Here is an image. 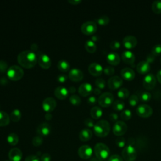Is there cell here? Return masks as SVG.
I'll return each instance as SVG.
<instances>
[{
    "instance_id": "cell-1",
    "label": "cell",
    "mask_w": 161,
    "mask_h": 161,
    "mask_svg": "<svg viewBox=\"0 0 161 161\" xmlns=\"http://www.w3.org/2000/svg\"><path fill=\"white\" fill-rule=\"evenodd\" d=\"M17 60L18 64L23 67L30 69L36 64L38 57L35 52L31 50H28L20 52L17 57Z\"/></svg>"
},
{
    "instance_id": "cell-2",
    "label": "cell",
    "mask_w": 161,
    "mask_h": 161,
    "mask_svg": "<svg viewBox=\"0 0 161 161\" xmlns=\"http://www.w3.org/2000/svg\"><path fill=\"white\" fill-rule=\"evenodd\" d=\"M94 134L98 137H105L110 131V125L108 121L102 119L98 121L93 128Z\"/></svg>"
},
{
    "instance_id": "cell-3",
    "label": "cell",
    "mask_w": 161,
    "mask_h": 161,
    "mask_svg": "<svg viewBox=\"0 0 161 161\" xmlns=\"http://www.w3.org/2000/svg\"><path fill=\"white\" fill-rule=\"evenodd\" d=\"M94 152L96 158L99 160H103L108 158L110 153V150L108 147L103 143H97L94 146Z\"/></svg>"
},
{
    "instance_id": "cell-4",
    "label": "cell",
    "mask_w": 161,
    "mask_h": 161,
    "mask_svg": "<svg viewBox=\"0 0 161 161\" xmlns=\"http://www.w3.org/2000/svg\"><path fill=\"white\" fill-rule=\"evenodd\" d=\"M6 74L10 80L18 81L23 77L24 71L20 67L14 65L8 68Z\"/></svg>"
},
{
    "instance_id": "cell-5",
    "label": "cell",
    "mask_w": 161,
    "mask_h": 161,
    "mask_svg": "<svg viewBox=\"0 0 161 161\" xmlns=\"http://www.w3.org/2000/svg\"><path fill=\"white\" fill-rule=\"evenodd\" d=\"M122 157L125 161H134L137 157L135 148L131 145H128L122 150Z\"/></svg>"
},
{
    "instance_id": "cell-6",
    "label": "cell",
    "mask_w": 161,
    "mask_h": 161,
    "mask_svg": "<svg viewBox=\"0 0 161 161\" xmlns=\"http://www.w3.org/2000/svg\"><path fill=\"white\" fill-rule=\"evenodd\" d=\"M97 101L101 107L108 108L113 103L114 96L111 92H105L99 96Z\"/></svg>"
},
{
    "instance_id": "cell-7",
    "label": "cell",
    "mask_w": 161,
    "mask_h": 161,
    "mask_svg": "<svg viewBox=\"0 0 161 161\" xmlns=\"http://www.w3.org/2000/svg\"><path fill=\"white\" fill-rule=\"evenodd\" d=\"M81 31L86 35H92L97 31V24L95 21H88L84 23L81 26Z\"/></svg>"
},
{
    "instance_id": "cell-8",
    "label": "cell",
    "mask_w": 161,
    "mask_h": 161,
    "mask_svg": "<svg viewBox=\"0 0 161 161\" xmlns=\"http://www.w3.org/2000/svg\"><path fill=\"white\" fill-rule=\"evenodd\" d=\"M136 112L138 116L143 118H147L152 115L153 109L148 104H143L137 107Z\"/></svg>"
},
{
    "instance_id": "cell-9",
    "label": "cell",
    "mask_w": 161,
    "mask_h": 161,
    "mask_svg": "<svg viewBox=\"0 0 161 161\" xmlns=\"http://www.w3.org/2000/svg\"><path fill=\"white\" fill-rule=\"evenodd\" d=\"M128 129L127 125L123 121H117L113 127V133L118 136H121L126 133Z\"/></svg>"
},
{
    "instance_id": "cell-10",
    "label": "cell",
    "mask_w": 161,
    "mask_h": 161,
    "mask_svg": "<svg viewBox=\"0 0 161 161\" xmlns=\"http://www.w3.org/2000/svg\"><path fill=\"white\" fill-rule=\"evenodd\" d=\"M156 77L152 74L146 75L143 80V86L147 90L153 89L156 85Z\"/></svg>"
},
{
    "instance_id": "cell-11",
    "label": "cell",
    "mask_w": 161,
    "mask_h": 161,
    "mask_svg": "<svg viewBox=\"0 0 161 161\" xmlns=\"http://www.w3.org/2000/svg\"><path fill=\"white\" fill-rule=\"evenodd\" d=\"M57 106L55 99L52 97L45 98L42 102V108L47 113L52 112Z\"/></svg>"
},
{
    "instance_id": "cell-12",
    "label": "cell",
    "mask_w": 161,
    "mask_h": 161,
    "mask_svg": "<svg viewBox=\"0 0 161 161\" xmlns=\"http://www.w3.org/2000/svg\"><path fill=\"white\" fill-rule=\"evenodd\" d=\"M38 63L39 65L45 69H47L51 66V60L50 57L45 53L39 52L38 55Z\"/></svg>"
},
{
    "instance_id": "cell-13",
    "label": "cell",
    "mask_w": 161,
    "mask_h": 161,
    "mask_svg": "<svg viewBox=\"0 0 161 161\" xmlns=\"http://www.w3.org/2000/svg\"><path fill=\"white\" fill-rule=\"evenodd\" d=\"M77 153L79 156L82 159L87 160L90 158L92 155V149L90 146L87 145H84L79 147Z\"/></svg>"
},
{
    "instance_id": "cell-14",
    "label": "cell",
    "mask_w": 161,
    "mask_h": 161,
    "mask_svg": "<svg viewBox=\"0 0 161 161\" xmlns=\"http://www.w3.org/2000/svg\"><path fill=\"white\" fill-rule=\"evenodd\" d=\"M123 85V79L117 75L111 77L108 80V86L111 90H116Z\"/></svg>"
},
{
    "instance_id": "cell-15",
    "label": "cell",
    "mask_w": 161,
    "mask_h": 161,
    "mask_svg": "<svg viewBox=\"0 0 161 161\" xmlns=\"http://www.w3.org/2000/svg\"><path fill=\"white\" fill-rule=\"evenodd\" d=\"M123 45L128 50L135 48L137 45V39L133 35H128L123 39Z\"/></svg>"
},
{
    "instance_id": "cell-16",
    "label": "cell",
    "mask_w": 161,
    "mask_h": 161,
    "mask_svg": "<svg viewBox=\"0 0 161 161\" xmlns=\"http://www.w3.org/2000/svg\"><path fill=\"white\" fill-rule=\"evenodd\" d=\"M88 71L92 76L97 77L101 75L102 72H103V69L101 65L99 64L93 62L89 65Z\"/></svg>"
},
{
    "instance_id": "cell-17",
    "label": "cell",
    "mask_w": 161,
    "mask_h": 161,
    "mask_svg": "<svg viewBox=\"0 0 161 161\" xmlns=\"http://www.w3.org/2000/svg\"><path fill=\"white\" fill-rule=\"evenodd\" d=\"M93 91V87L90 83L85 82L80 85L78 89V92L79 94L82 96L86 97L89 96Z\"/></svg>"
},
{
    "instance_id": "cell-18",
    "label": "cell",
    "mask_w": 161,
    "mask_h": 161,
    "mask_svg": "<svg viewBox=\"0 0 161 161\" xmlns=\"http://www.w3.org/2000/svg\"><path fill=\"white\" fill-rule=\"evenodd\" d=\"M68 77L72 81L79 82L83 79L84 74L80 69L75 68L69 71Z\"/></svg>"
},
{
    "instance_id": "cell-19",
    "label": "cell",
    "mask_w": 161,
    "mask_h": 161,
    "mask_svg": "<svg viewBox=\"0 0 161 161\" xmlns=\"http://www.w3.org/2000/svg\"><path fill=\"white\" fill-rule=\"evenodd\" d=\"M51 131L50 125L48 123H42L39 125L36 129L38 135L40 136H47Z\"/></svg>"
},
{
    "instance_id": "cell-20",
    "label": "cell",
    "mask_w": 161,
    "mask_h": 161,
    "mask_svg": "<svg viewBox=\"0 0 161 161\" xmlns=\"http://www.w3.org/2000/svg\"><path fill=\"white\" fill-rule=\"evenodd\" d=\"M120 74L121 77L126 81H131L135 77V74L133 70L129 67H125L121 70Z\"/></svg>"
},
{
    "instance_id": "cell-21",
    "label": "cell",
    "mask_w": 161,
    "mask_h": 161,
    "mask_svg": "<svg viewBox=\"0 0 161 161\" xmlns=\"http://www.w3.org/2000/svg\"><path fill=\"white\" fill-rule=\"evenodd\" d=\"M121 58L125 64L128 65H133L135 60V56L132 52L128 50L123 52Z\"/></svg>"
},
{
    "instance_id": "cell-22",
    "label": "cell",
    "mask_w": 161,
    "mask_h": 161,
    "mask_svg": "<svg viewBox=\"0 0 161 161\" xmlns=\"http://www.w3.org/2000/svg\"><path fill=\"white\" fill-rule=\"evenodd\" d=\"M10 161H20L23 157L21 151L18 148H13L10 150L8 153Z\"/></svg>"
},
{
    "instance_id": "cell-23",
    "label": "cell",
    "mask_w": 161,
    "mask_h": 161,
    "mask_svg": "<svg viewBox=\"0 0 161 161\" xmlns=\"http://www.w3.org/2000/svg\"><path fill=\"white\" fill-rule=\"evenodd\" d=\"M106 60L111 65H118L120 62V57L116 52H110L106 57Z\"/></svg>"
},
{
    "instance_id": "cell-24",
    "label": "cell",
    "mask_w": 161,
    "mask_h": 161,
    "mask_svg": "<svg viewBox=\"0 0 161 161\" xmlns=\"http://www.w3.org/2000/svg\"><path fill=\"white\" fill-rule=\"evenodd\" d=\"M55 96L59 99L63 100L67 97L69 95V91L68 89L63 86L57 87L54 91Z\"/></svg>"
},
{
    "instance_id": "cell-25",
    "label": "cell",
    "mask_w": 161,
    "mask_h": 161,
    "mask_svg": "<svg viewBox=\"0 0 161 161\" xmlns=\"http://www.w3.org/2000/svg\"><path fill=\"white\" fill-rule=\"evenodd\" d=\"M150 70V64L146 60L140 62L136 65V71L140 74H146Z\"/></svg>"
},
{
    "instance_id": "cell-26",
    "label": "cell",
    "mask_w": 161,
    "mask_h": 161,
    "mask_svg": "<svg viewBox=\"0 0 161 161\" xmlns=\"http://www.w3.org/2000/svg\"><path fill=\"white\" fill-rule=\"evenodd\" d=\"M92 136V131L89 128H84L80 130L79 137V139L82 142H87L89 140Z\"/></svg>"
},
{
    "instance_id": "cell-27",
    "label": "cell",
    "mask_w": 161,
    "mask_h": 161,
    "mask_svg": "<svg viewBox=\"0 0 161 161\" xmlns=\"http://www.w3.org/2000/svg\"><path fill=\"white\" fill-rule=\"evenodd\" d=\"M9 116L4 111H0V126H5L10 122Z\"/></svg>"
},
{
    "instance_id": "cell-28",
    "label": "cell",
    "mask_w": 161,
    "mask_h": 161,
    "mask_svg": "<svg viewBox=\"0 0 161 161\" xmlns=\"http://www.w3.org/2000/svg\"><path fill=\"white\" fill-rule=\"evenodd\" d=\"M57 67L60 71L66 72L70 70V64L65 60H60L57 63Z\"/></svg>"
},
{
    "instance_id": "cell-29",
    "label": "cell",
    "mask_w": 161,
    "mask_h": 161,
    "mask_svg": "<svg viewBox=\"0 0 161 161\" xmlns=\"http://www.w3.org/2000/svg\"><path fill=\"white\" fill-rule=\"evenodd\" d=\"M90 114L92 118L97 119L101 117L103 114V111L100 107L96 106H93L91 108Z\"/></svg>"
},
{
    "instance_id": "cell-30",
    "label": "cell",
    "mask_w": 161,
    "mask_h": 161,
    "mask_svg": "<svg viewBox=\"0 0 161 161\" xmlns=\"http://www.w3.org/2000/svg\"><path fill=\"white\" fill-rule=\"evenodd\" d=\"M85 48L86 50L91 53H94L96 51V49H97V47H96V45L95 43V42H94L92 40H87L86 43H85Z\"/></svg>"
},
{
    "instance_id": "cell-31",
    "label": "cell",
    "mask_w": 161,
    "mask_h": 161,
    "mask_svg": "<svg viewBox=\"0 0 161 161\" xmlns=\"http://www.w3.org/2000/svg\"><path fill=\"white\" fill-rule=\"evenodd\" d=\"M112 108L116 111H122L125 108V103L120 99H117L114 101L112 104Z\"/></svg>"
},
{
    "instance_id": "cell-32",
    "label": "cell",
    "mask_w": 161,
    "mask_h": 161,
    "mask_svg": "<svg viewBox=\"0 0 161 161\" xmlns=\"http://www.w3.org/2000/svg\"><path fill=\"white\" fill-rule=\"evenodd\" d=\"M7 142L11 145H16L19 142V138L18 135L14 133H9L7 136Z\"/></svg>"
},
{
    "instance_id": "cell-33",
    "label": "cell",
    "mask_w": 161,
    "mask_h": 161,
    "mask_svg": "<svg viewBox=\"0 0 161 161\" xmlns=\"http://www.w3.org/2000/svg\"><path fill=\"white\" fill-rule=\"evenodd\" d=\"M9 117L10 119L13 122H18L20 120L21 118V113L19 109H15L13 111H12Z\"/></svg>"
},
{
    "instance_id": "cell-34",
    "label": "cell",
    "mask_w": 161,
    "mask_h": 161,
    "mask_svg": "<svg viewBox=\"0 0 161 161\" xmlns=\"http://www.w3.org/2000/svg\"><path fill=\"white\" fill-rule=\"evenodd\" d=\"M95 23H97L100 26H106L109 23V18L106 15H103L95 19Z\"/></svg>"
},
{
    "instance_id": "cell-35",
    "label": "cell",
    "mask_w": 161,
    "mask_h": 161,
    "mask_svg": "<svg viewBox=\"0 0 161 161\" xmlns=\"http://www.w3.org/2000/svg\"><path fill=\"white\" fill-rule=\"evenodd\" d=\"M152 11L157 14H161V1H155L151 5Z\"/></svg>"
},
{
    "instance_id": "cell-36",
    "label": "cell",
    "mask_w": 161,
    "mask_h": 161,
    "mask_svg": "<svg viewBox=\"0 0 161 161\" xmlns=\"http://www.w3.org/2000/svg\"><path fill=\"white\" fill-rule=\"evenodd\" d=\"M118 97L121 99H127L130 96V91L126 88H121L117 92Z\"/></svg>"
},
{
    "instance_id": "cell-37",
    "label": "cell",
    "mask_w": 161,
    "mask_h": 161,
    "mask_svg": "<svg viewBox=\"0 0 161 161\" xmlns=\"http://www.w3.org/2000/svg\"><path fill=\"white\" fill-rule=\"evenodd\" d=\"M151 94L147 91H142L138 94L139 100L142 102H148L151 99Z\"/></svg>"
},
{
    "instance_id": "cell-38",
    "label": "cell",
    "mask_w": 161,
    "mask_h": 161,
    "mask_svg": "<svg viewBox=\"0 0 161 161\" xmlns=\"http://www.w3.org/2000/svg\"><path fill=\"white\" fill-rule=\"evenodd\" d=\"M131 116H132V113L128 109H123L120 114L121 118L124 121H128L131 118Z\"/></svg>"
},
{
    "instance_id": "cell-39",
    "label": "cell",
    "mask_w": 161,
    "mask_h": 161,
    "mask_svg": "<svg viewBox=\"0 0 161 161\" xmlns=\"http://www.w3.org/2000/svg\"><path fill=\"white\" fill-rule=\"evenodd\" d=\"M69 101L70 102V103L74 106H79L80 103H81V100L79 96L75 95V94H73L72 95L70 98H69Z\"/></svg>"
},
{
    "instance_id": "cell-40",
    "label": "cell",
    "mask_w": 161,
    "mask_h": 161,
    "mask_svg": "<svg viewBox=\"0 0 161 161\" xmlns=\"http://www.w3.org/2000/svg\"><path fill=\"white\" fill-rule=\"evenodd\" d=\"M138 101H139V98L138 97L135 95V94H132L131 95L130 97H129V99H128V103H129V104L132 106V107H134V106H136L138 103Z\"/></svg>"
},
{
    "instance_id": "cell-41",
    "label": "cell",
    "mask_w": 161,
    "mask_h": 161,
    "mask_svg": "<svg viewBox=\"0 0 161 161\" xmlns=\"http://www.w3.org/2000/svg\"><path fill=\"white\" fill-rule=\"evenodd\" d=\"M151 53L155 57L159 56L161 54V45L157 44L154 45L152 48Z\"/></svg>"
},
{
    "instance_id": "cell-42",
    "label": "cell",
    "mask_w": 161,
    "mask_h": 161,
    "mask_svg": "<svg viewBox=\"0 0 161 161\" xmlns=\"http://www.w3.org/2000/svg\"><path fill=\"white\" fill-rule=\"evenodd\" d=\"M95 85L96 87L100 89H103L105 87L106 82L105 80L102 78H98L95 80Z\"/></svg>"
},
{
    "instance_id": "cell-43",
    "label": "cell",
    "mask_w": 161,
    "mask_h": 161,
    "mask_svg": "<svg viewBox=\"0 0 161 161\" xmlns=\"http://www.w3.org/2000/svg\"><path fill=\"white\" fill-rule=\"evenodd\" d=\"M32 143L35 147H38L43 143V138L40 136H36L32 140Z\"/></svg>"
},
{
    "instance_id": "cell-44",
    "label": "cell",
    "mask_w": 161,
    "mask_h": 161,
    "mask_svg": "<svg viewBox=\"0 0 161 161\" xmlns=\"http://www.w3.org/2000/svg\"><path fill=\"white\" fill-rule=\"evenodd\" d=\"M115 143L116 144V145L119 147V148H123L125 147V143H126V140L125 139L122 137V136H119L118 138H117L116 139Z\"/></svg>"
},
{
    "instance_id": "cell-45",
    "label": "cell",
    "mask_w": 161,
    "mask_h": 161,
    "mask_svg": "<svg viewBox=\"0 0 161 161\" xmlns=\"http://www.w3.org/2000/svg\"><path fill=\"white\" fill-rule=\"evenodd\" d=\"M103 72L106 75L111 76L114 73V69L112 66H107L103 69Z\"/></svg>"
},
{
    "instance_id": "cell-46",
    "label": "cell",
    "mask_w": 161,
    "mask_h": 161,
    "mask_svg": "<svg viewBox=\"0 0 161 161\" xmlns=\"http://www.w3.org/2000/svg\"><path fill=\"white\" fill-rule=\"evenodd\" d=\"M110 48L113 50H118L121 47V43L118 40H113L111 43H110Z\"/></svg>"
},
{
    "instance_id": "cell-47",
    "label": "cell",
    "mask_w": 161,
    "mask_h": 161,
    "mask_svg": "<svg viewBox=\"0 0 161 161\" xmlns=\"http://www.w3.org/2000/svg\"><path fill=\"white\" fill-rule=\"evenodd\" d=\"M8 64L4 60H0V72L4 73L8 70Z\"/></svg>"
},
{
    "instance_id": "cell-48",
    "label": "cell",
    "mask_w": 161,
    "mask_h": 161,
    "mask_svg": "<svg viewBox=\"0 0 161 161\" xmlns=\"http://www.w3.org/2000/svg\"><path fill=\"white\" fill-rule=\"evenodd\" d=\"M84 123L88 128H94V125H95L94 123V121L92 119L89 118L85 119V120L84 121Z\"/></svg>"
},
{
    "instance_id": "cell-49",
    "label": "cell",
    "mask_w": 161,
    "mask_h": 161,
    "mask_svg": "<svg viewBox=\"0 0 161 161\" xmlns=\"http://www.w3.org/2000/svg\"><path fill=\"white\" fill-rule=\"evenodd\" d=\"M68 78V76L65 74H60L57 76V80L60 83H64L65 82Z\"/></svg>"
},
{
    "instance_id": "cell-50",
    "label": "cell",
    "mask_w": 161,
    "mask_h": 161,
    "mask_svg": "<svg viewBox=\"0 0 161 161\" xmlns=\"http://www.w3.org/2000/svg\"><path fill=\"white\" fill-rule=\"evenodd\" d=\"M108 161H123V158L119 155L114 154L110 156Z\"/></svg>"
},
{
    "instance_id": "cell-51",
    "label": "cell",
    "mask_w": 161,
    "mask_h": 161,
    "mask_svg": "<svg viewBox=\"0 0 161 161\" xmlns=\"http://www.w3.org/2000/svg\"><path fill=\"white\" fill-rule=\"evenodd\" d=\"M97 101V98L94 96H91L87 99V103L89 105H94Z\"/></svg>"
},
{
    "instance_id": "cell-52",
    "label": "cell",
    "mask_w": 161,
    "mask_h": 161,
    "mask_svg": "<svg viewBox=\"0 0 161 161\" xmlns=\"http://www.w3.org/2000/svg\"><path fill=\"white\" fill-rule=\"evenodd\" d=\"M40 158L36 156V155H31L28 156L26 158L25 161H40Z\"/></svg>"
},
{
    "instance_id": "cell-53",
    "label": "cell",
    "mask_w": 161,
    "mask_h": 161,
    "mask_svg": "<svg viewBox=\"0 0 161 161\" xmlns=\"http://www.w3.org/2000/svg\"><path fill=\"white\" fill-rule=\"evenodd\" d=\"M50 160H51V156L50 155V154L47 153H43L40 157L41 161H50Z\"/></svg>"
},
{
    "instance_id": "cell-54",
    "label": "cell",
    "mask_w": 161,
    "mask_h": 161,
    "mask_svg": "<svg viewBox=\"0 0 161 161\" xmlns=\"http://www.w3.org/2000/svg\"><path fill=\"white\" fill-rule=\"evenodd\" d=\"M155 57L152 55V53H150L148 54L147 57H146V61L148 62V63H152L153 62V61L155 60Z\"/></svg>"
},
{
    "instance_id": "cell-55",
    "label": "cell",
    "mask_w": 161,
    "mask_h": 161,
    "mask_svg": "<svg viewBox=\"0 0 161 161\" xmlns=\"http://www.w3.org/2000/svg\"><path fill=\"white\" fill-rule=\"evenodd\" d=\"M109 119L113 122H116L118 121V116L115 113H111L109 114Z\"/></svg>"
},
{
    "instance_id": "cell-56",
    "label": "cell",
    "mask_w": 161,
    "mask_h": 161,
    "mask_svg": "<svg viewBox=\"0 0 161 161\" xmlns=\"http://www.w3.org/2000/svg\"><path fill=\"white\" fill-rule=\"evenodd\" d=\"M68 2L73 5H77L81 3V0H68Z\"/></svg>"
},
{
    "instance_id": "cell-57",
    "label": "cell",
    "mask_w": 161,
    "mask_h": 161,
    "mask_svg": "<svg viewBox=\"0 0 161 161\" xmlns=\"http://www.w3.org/2000/svg\"><path fill=\"white\" fill-rule=\"evenodd\" d=\"M38 47L36 44L35 43H33L31 45V50L33 51V52H35V51H38Z\"/></svg>"
},
{
    "instance_id": "cell-58",
    "label": "cell",
    "mask_w": 161,
    "mask_h": 161,
    "mask_svg": "<svg viewBox=\"0 0 161 161\" xmlns=\"http://www.w3.org/2000/svg\"><path fill=\"white\" fill-rule=\"evenodd\" d=\"M92 92H93L95 95H99V94H101V89H99V88L96 87V88L93 89V91H92Z\"/></svg>"
},
{
    "instance_id": "cell-59",
    "label": "cell",
    "mask_w": 161,
    "mask_h": 161,
    "mask_svg": "<svg viewBox=\"0 0 161 161\" xmlns=\"http://www.w3.org/2000/svg\"><path fill=\"white\" fill-rule=\"evenodd\" d=\"M156 77H157V80L161 84V69L158 71V72L157 74V75H156Z\"/></svg>"
},
{
    "instance_id": "cell-60",
    "label": "cell",
    "mask_w": 161,
    "mask_h": 161,
    "mask_svg": "<svg viewBox=\"0 0 161 161\" xmlns=\"http://www.w3.org/2000/svg\"><path fill=\"white\" fill-rule=\"evenodd\" d=\"M45 119H46L47 120H50V119L52 118V114H51L50 113H47L45 114Z\"/></svg>"
},
{
    "instance_id": "cell-61",
    "label": "cell",
    "mask_w": 161,
    "mask_h": 161,
    "mask_svg": "<svg viewBox=\"0 0 161 161\" xmlns=\"http://www.w3.org/2000/svg\"><path fill=\"white\" fill-rule=\"evenodd\" d=\"M68 91H69V92H70V93H74L75 91H76V89L73 86H71L70 87L69 89H68Z\"/></svg>"
},
{
    "instance_id": "cell-62",
    "label": "cell",
    "mask_w": 161,
    "mask_h": 161,
    "mask_svg": "<svg viewBox=\"0 0 161 161\" xmlns=\"http://www.w3.org/2000/svg\"><path fill=\"white\" fill-rule=\"evenodd\" d=\"M98 39H99V37L97 36H96V35H93L92 36V38H91V40H92L94 42L97 41Z\"/></svg>"
},
{
    "instance_id": "cell-63",
    "label": "cell",
    "mask_w": 161,
    "mask_h": 161,
    "mask_svg": "<svg viewBox=\"0 0 161 161\" xmlns=\"http://www.w3.org/2000/svg\"><path fill=\"white\" fill-rule=\"evenodd\" d=\"M160 63H161V58H160Z\"/></svg>"
},
{
    "instance_id": "cell-64",
    "label": "cell",
    "mask_w": 161,
    "mask_h": 161,
    "mask_svg": "<svg viewBox=\"0 0 161 161\" xmlns=\"http://www.w3.org/2000/svg\"><path fill=\"white\" fill-rule=\"evenodd\" d=\"M5 161H9V160H5Z\"/></svg>"
}]
</instances>
